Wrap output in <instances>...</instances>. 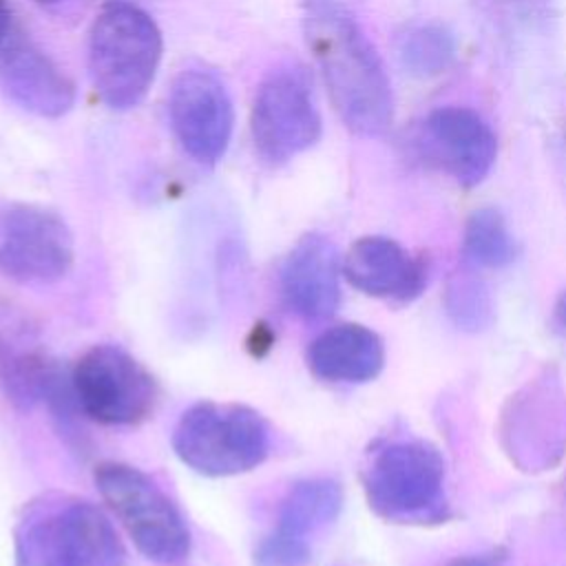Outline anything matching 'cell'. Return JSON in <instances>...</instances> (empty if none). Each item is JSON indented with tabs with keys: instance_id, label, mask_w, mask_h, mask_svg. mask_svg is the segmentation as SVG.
Masks as SVG:
<instances>
[{
	"instance_id": "obj_1",
	"label": "cell",
	"mask_w": 566,
	"mask_h": 566,
	"mask_svg": "<svg viewBox=\"0 0 566 566\" xmlns=\"http://www.w3.org/2000/svg\"><path fill=\"white\" fill-rule=\"evenodd\" d=\"M303 33L343 124L363 137L387 133L391 84L356 15L340 0H303Z\"/></svg>"
},
{
	"instance_id": "obj_5",
	"label": "cell",
	"mask_w": 566,
	"mask_h": 566,
	"mask_svg": "<svg viewBox=\"0 0 566 566\" xmlns=\"http://www.w3.org/2000/svg\"><path fill=\"white\" fill-rule=\"evenodd\" d=\"M170 442L195 473L228 478L256 469L270 453L272 433L265 418L248 405L203 400L179 416Z\"/></svg>"
},
{
	"instance_id": "obj_2",
	"label": "cell",
	"mask_w": 566,
	"mask_h": 566,
	"mask_svg": "<svg viewBox=\"0 0 566 566\" xmlns=\"http://www.w3.org/2000/svg\"><path fill=\"white\" fill-rule=\"evenodd\" d=\"M126 551L111 517L91 500L42 493L13 526V566H124Z\"/></svg>"
},
{
	"instance_id": "obj_20",
	"label": "cell",
	"mask_w": 566,
	"mask_h": 566,
	"mask_svg": "<svg viewBox=\"0 0 566 566\" xmlns=\"http://www.w3.org/2000/svg\"><path fill=\"white\" fill-rule=\"evenodd\" d=\"M398 55L411 75L431 77L453 62L455 38L442 24H416L400 35Z\"/></svg>"
},
{
	"instance_id": "obj_3",
	"label": "cell",
	"mask_w": 566,
	"mask_h": 566,
	"mask_svg": "<svg viewBox=\"0 0 566 566\" xmlns=\"http://www.w3.org/2000/svg\"><path fill=\"white\" fill-rule=\"evenodd\" d=\"M369 509L394 524H442L449 520L447 464L424 440H387L369 451L360 473Z\"/></svg>"
},
{
	"instance_id": "obj_8",
	"label": "cell",
	"mask_w": 566,
	"mask_h": 566,
	"mask_svg": "<svg viewBox=\"0 0 566 566\" xmlns=\"http://www.w3.org/2000/svg\"><path fill=\"white\" fill-rule=\"evenodd\" d=\"M250 128L256 155L270 166L285 164L318 142L321 113L312 77L301 64H283L265 75L254 97Z\"/></svg>"
},
{
	"instance_id": "obj_11",
	"label": "cell",
	"mask_w": 566,
	"mask_h": 566,
	"mask_svg": "<svg viewBox=\"0 0 566 566\" xmlns=\"http://www.w3.org/2000/svg\"><path fill=\"white\" fill-rule=\"evenodd\" d=\"M504 447L524 471L557 464L566 449V394L551 374L511 396L502 413Z\"/></svg>"
},
{
	"instance_id": "obj_24",
	"label": "cell",
	"mask_w": 566,
	"mask_h": 566,
	"mask_svg": "<svg viewBox=\"0 0 566 566\" xmlns=\"http://www.w3.org/2000/svg\"><path fill=\"white\" fill-rule=\"evenodd\" d=\"M555 316L559 321V325L566 329V292L559 296L557 301V307H555Z\"/></svg>"
},
{
	"instance_id": "obj_19",
	"label": "cell",
	"mask_w": 566,
	"mask_h": 566,
	"mask_svg": "<svg viewBox=\"0 0 566 566\" xmlns=\"http://www.w3.org/2000/svg\"><path fill=\"white\" fill-rule=\"evenodd\" d=\"M462 252L475 268H504L515 259L513 234L495 208H480L467 219Z\"/></svg>"
},
{
	"instance_id": "obj_9",
	"label": "cell",
	"mask_w": 566,
	"mask_h": 566,
	"mask_svg": "<svg viewBox=\"0 0 566 566\" xmlns=\"http://www.w3.org/2000/svg\"><path fill=\"white\" fill-rule=\"evenodd\" d=\"M66 221L42 206L9 203L0 210V272L24 285L60 281L73 265Z\"/></svg>"
},
{
	"instance_id": "obj_16",
	"label": "cell",
	"mask_w": 566,
	"mask_h": 566,
	"mask_svg": "<svg viewBox=\"0 0 566 566\" xmlns=\"http://www.w3.org/2000/svg\"><path fill=\"white\" fill-rule=\"evenodd\" d=\"M0 86L11 102L40 117H60L75 104L66 73L35 44L11 35L0 46Z\"/></svg>"
},
{
	"instance_id": "obj_13",
	"label": "cell",
	"mask_w": 566,
	"mask_h": 566,
	"mask_svg": "<svg viewBox=\"0 0 566 566\" xmlns=\"http://www.w3.org/2000/svg\"><path fill=\"white\" fill-rule=\"evenodd\" d=\"M66 378L49 354L38 325L20 307H0V387L11 405L31 409L46 402Z\"/></svg>"
},
{
	"instance_id": "obj_6",
	"label": "cell",
	"mask_w": 566,
	"mask_h": 566,
	"mask_svg": "<svg viewBox=\"0 0 566 566\" xmlns=\"http://www.w3.org/2000/svg\"><path fill=\"white\" fill-rule=\"evenodd\" d=\"M95 486L137 551L161 566H177L190 555V531L170 497L137 467L102 462Z\"/></svg>"
},
{
	"instance_id": "obj_10",
	"label": "cell",
	"mask_w": 566,
	"mask_h": 566,
	"mask_svg": "<svg viewBox=\"0 0 566 566\" xmlns=\"http://www.w3.org/2000/svg\"><path fill=\"white\" fill-rule=\"evenodd\" d=\"M168 117L181 148L199 164H214L223 157L234 111L228 86L206 66L184 69L168 95Z\"/></svg>"
},
{
	"instance_id": "obj_14",
	"label": "cell",
	"mask_w": 566,
	"mask_h": 566,
	"mask_svg": "<svg viewBox=\"0 0 566 566\" xmlns=\"http://www.w3.org/2000/svg\"><path fill=\"white\" fill-rule=\"evenodd\" d=\"M420 142L431 164L460 186H478L493 168L497 139L486 119L467 106H440L422 122Z\"/></svg>"
},
{
	"instance_id": "obj_17",
	"label": "cell",
	"mask_w": 566,
	"mask_h": 566,
	"mask_svg": "<svg viewBox=\"0 0 566 566\" xmlns=\"http://www.w3.org/2000/svg\"><path fill=\"white\" fill-rule=\"evenodd\" d=\"M343 276L358 292L396 303H409L427 285L424 263L389 237H363L343 256Z\"/></svg>"
},
{
	"instance_id": "obj_21",
	"label": "cell",
	"mask_w": 566,
	"mask_h": 566,
	"mask_svg": "<svg viewBox=\"0 0 566 566\" xmlns=\"http://www.w3.org/2000/svg\"><path fill=\"white\" fill-rule=\"evenodd\" d=\"M444 305L451 321L469 332L484 329L493 316V305L486 285L471 276H458L447 285Z\"/></svg>"
},
{
	"instance_id": "obj_7",
	"label": "cell",
	"mask_w": 566,
	"mask_h": 566,
	"mask_svg": "<svg viewBox=\"0 0 566 566\" xmlns=\"http://www.w3.org/2000/svg\"><path fill=\"white\" fill-rule=\"evenodd\" d=\"M77 409L108 427L139 424L157 407L159 387L153 374L119 345H93L71 369Z\"/></svg>"
},
{
	"instance_id": "obj_25",
	"label": "cell",
	"mask_w": 566,
	"mask_h": 566,
	"mask_svg": "<svg viewBox=\"0 0 566 566\" xmlns=\"http://www.w3.org/2000/svg\"><path fill=\"white\" fill-rule=\"evenodd\" d=\"M35 2H40V4H57L62 0H35Z\"/></svg>"
},
{
	"instance_id": "obj_4",
	"label": "cell",
	"mask_w": 566,
	"mask_h": 566,
	"mask_svg": "<svg viewBox=\"0 0 566 566\" xmlns=\"http://www.w3.org/2000/svg\"><path fill=\"white\" fill-rule=\"evenodd\" d=\"M161 60L155 20L128 0L106 2L88 33V73L99 99L115 111L137 106Z\"/></svg>"
},
{
	"instance_id": "obj_15",
	"label": "cell",
	"mask_w": 566,
	"mask_h": 566,
	"mask_svg": "<svg viewBox=\"0 0 566 566\" xmlns=\"http://www.w3.org/2000/svg\"><path fill=\"white\" fill-rule=\"evenodd\" d=\"M343 261L336 245L310 232L301 237L281 265V296L287 310L305 321L329 318L340 303Z\"/></svg>"
},
{
	"instance_id": "obj_22",
	"label": "cell",
	"mask_w": 566,
	"mask_h": 566,
	"mask_svg": "<svg viewBox=\"0 0 566 566\" xmlns=\"http://www.w3.org/2000/svg\"><path fill=\"white\" fill-rule=\"evenodd\" d=\"M13 35V15L9 0H0V46Z\"/></svg>"
},
{
	"instance_id": "obj_18",
	"label": "cell",
	"mask_w": 566,
	"mask_h": 566,
	"mask_svg": "<svg viewBox=\"0 0 566 566\" xmlns=\"http://www.w3.org/2000/svg\"><path fill=\"white\" fill-rule=\"evenodd\" d=\"M307 367L325 382H369L385 367V345L374 329L358 323H340L310 343Z\"/></svg>"
},
{
	"instance_id": "obj_23",
	"label": "cell",
	"mask_w": 566,
	"mask_h": 566,
	"mask_svg": "<svg viewBox=\"0 0 566 566\" xmlns=\"http://www.w3.org/2000/svg\"><path fill=\"white\" fill-rule=\"evenodd\" d=\"M447 566H500V562L493 557H484V555H464V557L449 562Z\"/></svg>"
},
{
	"instance_id": "obj_12",
	"label": "cell",
	"mask_w": 566,
	"mask_h": 566,
	"mask_svg": "<svg viewBox=\"0 0 566 566\" xmlns=\"http://www.w3.org/2000/svg\"><path fill=\"white\" fill-rule=\"evenodd\" d=\"M343 509V489L329 478L298 480L285 493L276 526L256 546L254 566H307L314 537L336 522Z\"/></svg>"
}]
</instances>
